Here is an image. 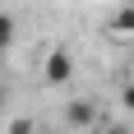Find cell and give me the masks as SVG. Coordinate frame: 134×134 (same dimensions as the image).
<instances>
[{
  "label": "cell",
  "mask_w": 134,
  "mask_h": 134,
  "mask_svg": "<svg viewBox=\"0 0 134 134\" xmlns=\"http://www.w3.org/2000/svg\"><path fill=\"white\" fill-rule=\"evenodd\" d=\"M69 79H74V55H69L65 46H55V51L42 60V83H46V88H65Z\"/></svg>",
  "instance_id": "1"
},
{
  "label": "cell",
  "mask_w": 134,
  "mask_h": 134,
  "mask_svg": "<svg viewBox=\"0 0 134 134\" xmlns=\"http://www.w3.org/2000/svg\"><path fill=\"white\" fill-rule=\"evenodd\" d=\"M65 125L93 130V125H97V107H93V102H69V107H65Z\"/></svg>",
  "instance_id": "2"
},
{
  "label": "cell",
  "mask_w": 134,
  "mask_h": 134,
  "mask_svg": "<svg viewBox=\"0 0 134 134\" xmlns=\"http://www.w3.org/2000/svg\"><path fill=\"white\" fill-rule=\"evenodd\" d=\"M14 37H19V19H14L9 9H0V55L14 46Z\"/></svg>",
  "instance_id": "3"
},
{
  "label": "cell",
  "mask_w": 134,
  "mask_h": 134,
  "mask_svg": "<svg viewBox=\"0 0 134 134\" xmlns=\"http://www.w3.org/2000/svg\"><path fill=\"white\" fill-rule=\"evenodd\" d=\"M111 28H116V32H134V5H120L116 19H111Z\"/></svg>",
  "instance_id": "4"
},
{
  "label": "cell",
  "mask_w": 134,
  "mask_h": 134,
  "mask_svg": "<svg viewBox=\"0 0 134 134\" xmlns=\"http://www.w3.org/2000/svg\"><path fill=\"white\" fill-rule=\"evenodd\" d=\"M32 130H37V125L28 120V116H19V120H14V125H9V134H32Z\"/></svg>",
  "instance_id": "5"
},
{
  "label": "cell",
  "mask_w": 134,
  "mask_h": 134,
  "mask_svg": "<svg viewBox=\"0 0 134 134\" xmlns=\"http://www.w3.org/2000/svg\"><path fill=\"white\" fill-rule=\"evenodd\" d=\"M120 102H125V107L134 111V83H125V88H120Z\"/></svg>",
  "instance_id": "6"
},
{
  "label": "cell",
  "mask_w": 134,
  "mask_h": 134,
  "mask_svg": "<svg viewBox=\"0 0 134 134\" xmlns=\"http://www.w3.org/2000/svg\"><path fill=\"white\" fill-rule=\"evenodd\" d=\"M5 102H9V93H5V83H0V116H5Z\"/></svg>",
  "instance_id": "7"
},
{
  "label": "cell",
  "mask_w": 134,
  "mask_h": 134,
  "mask_svg": "<svg viewBox=\"0 0 134 134\" xmlns=\"http://www.w3.org/2000/svg\"><path fill=\"white\" fill-rule=\"evenodd\" d=\"M102 134H134V130H125V125H116V130H102Z\"/></svg>",
  "instance_id": "8"
},
{
  "label": "cell",
  "mask_w": 134,
  "mask_h": 134,
  "mask_svg": "<svg viewBox=\"0 0 134 134\" xmlns=\"http://www.w3.org/2000/svg\"><path fill=\"white\" fill-rule=\"evenodd\" d=\"M125 5H134V0H125Z\"/></svg>",
  "instance_id": "9"
}]
</instances>
